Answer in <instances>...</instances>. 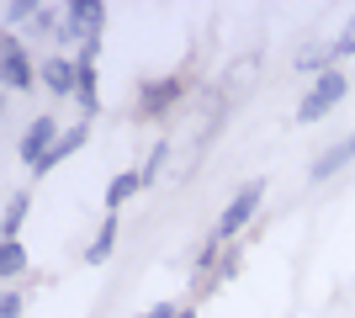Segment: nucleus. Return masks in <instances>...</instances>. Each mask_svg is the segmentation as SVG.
<instances>
[{
    "instance_id": "4",
    "label": "nucleus",
    "mask_w": 355,
    "mask_h": 318,
    "mask_svg": "<svg viewBox=\"0 0 355 318\" xmlns=\"http://www.w3.org/2000/svg\"><path fill=\"white\" fill-rule=\"evenodd\" d=\"M96 27H101V6L96 0H74L69 11H64V37H96Z\"/></svg>"
},
{
    "instance_id": "7",
    "label": "nucleus",
    "mask_w": 355,
    "mask_h": 318,
    "mask_svg": "<svg viewBox=\"0 0 355 318\" xmlns=\"http://www.w3.org/2000/svg\"><path fill=\"white\" fill-rule=\"evenodd\" d=\"M350 159H355V133L345 138V143H334V149H324V159L313 165V181H329V175H334L340 165H350Z\"/></svg>"
},
{
    "instance_id": "14",
    "label": "nucleus",
    "mask_w": 355,
    "mask_h": 318,
    "mask_svg": "<svg viewBox=\"0 0 355 318\" xmlns=\"http://www.w3.org/2000/svg\"><path fill=\"white\" fill-rule=\"evenodd\" d=\"M21 218H27V197H16V202H11V212H6V239H16Z\"/></svg>"
},
{
    "instance_id": "18",
    "label": "nucleus",
    "mask_w": 355,
    "mask_h": 318,
    "mask_svg": "<svg viewBox=\"0 0 355 318\" xmlns=\"http://www.w3.org/2000/svg\"><path fill=\"white\" fill-rule=\"evenodd\" d=\"M180 318H196V313H180Z\"/></svg>"
},
{
    "instance_id": "1",
    "label": "nucleus",
    "mask_w": 355,
    "mask_h": 318,
    "mask_svg": "<svg viewBox=\"0 0 355 318\" xmlns=\"http://www.w3.org/2000/svg\"><path fill=\"white\" fill-rule=\"evenodd\" d=\"M345 101V75H334V69H329V75H318V85H313L308 96H302V106H297V117L302 122H318L329 112V106H340Z\"/></svg>"
},
{
    "instance_id": "13",
    "label": "nucleus",
    "mask_w": 355,
    "mask_h": 318,
    "mask_svg": "<svg viewBox=\"0 0 355 318\" xmlns=\"http://www.w3.org/2000/svg\"><path fill=\"white\" fill-rule=\"evenodd\" d=\"M80 96H85V112H96V69H90V59H80Z\"/></svg>"
},
{
    "instance_id": "2",
    "label": "nucleus",
    "mask_w": 355,
    "mask_h": 318,
    "mask_svg": "<svg viewBox=\"0 0 355 318\" xmlns=\"http://www.w3.org/2000/svg\"><path fill=\"white\" fill-rule=\"evenodd\" d=\"M260 197H266V186H260V181H254V186H244V191H239V197L228 202V212L218 218V239H228V233H239V228L250 223V212L260 207Z\"/></svg>"
},
{
    "instance_id": "17",
    "label": "nucleus",
    "mask_w": 355,
    "mask_h": 318,
    "mask_svg": "<svg viewBox=\"0 0 355 318\" xmlns=\"http://www.w3.org/2000/svg\"><path fill=\"white\" fill-rule=\"evenodd\" d=\"M144 318H180V313H170V303H159V308H148Z\"/></svg>"
},
{
    "instance_id": "5",
    "label": "nucleus",
    "mask_w": 355,
    "mask_h": 318,
    "mask_svg": "<svg viewBox=\"0 0 355 318\" xmlns=\"http://www.w3.org/2000/svg\"><path fill=\"white\" fill-rule=\"evenodd\" d=\"M0 59H6V85H11V91H27L32 69H27V53H21V43H16V37H6V43H0Z\"/></svg>"
},
{
    "instance_id": "9",
    "label": "nucleus",
    "mask_w": 355,
    "mask_h": 318,
    "mask_svg": "<svg viewBox=\"0 0 355 318\" xmlns=\"http://www.w3.org/2000/svg\"><path fill=\"white\" fill-rule=\"evenodd\" d=\"M112 244H117V223L106 218V223H101V233H96V244L85 249V260H90V265H101V260L112 255Z\"/></svg>"
},
{
    "instance_id": "12",
    "label": "nucleus",
    "mask_w": 355,
    "mask_h": 318,
    "mask_svg": "<svg viewBox=\"0 0 355 318\" xmlns=\"http://www.w3.org/2000/svg\"><path fill=\"white\" fill-rule=\"evenodd\" d=\"M21 265H27V255H21V244H16V239H6V249H0V276H16Z\"/></svg>"
},
{
    "instance_id": "3",
    "label": "nucleus",
    "mask_w": 355,
    "mask_h": 318,
    "mask_svg": "<svg viewBox=\"0 0 355 318\" xmlns=\"http://www.w3.org/2000/svg\"><path fill=\"white\" fill-rule=\"evenodd\" d=\"M53 133H59V122H53V117H37L27 127V138H21V159H27V170H43L48 149H53Z\"/></svg>"
},
{
    "instance_id": "10",
    "label": "nucleus",
    "mask_w": 355,
    "mask_h": 318,
    "mask_svg": "<svg viewBox=\"0 0 355 318\" xmlns=\"http://www.w3.org/2000/svg\"><path fill=\"white\" fill-rule=\"evenodd\" d=\"M80 143H85V127H74V133H64L59 143H53V149H48L43 170H53V165H59V159H64V154H74V149H80Z\"/></svg>"
},
{
    "instance_id": "15",
    "label": "nucleus",
    "mask_w": 355,
    "mask_h": 318,
    "mask_svg": "<svg viewBox=\"0 0 355 318\" xmlns=\"http://www.w3.org/2000/svg\"><path fill=\"white\" fill-rule=\"evenodd\" d=\"M345 53H355V27H350V32H345L340 43H334V59H345Z\"/></svg>"
},
{
    "instance_id": "16",
    "label": "nucleus",
    "mask_w": 355,
    "mask_h": 318,
    "mask_svg": "<svg viewBox=\"0 0 355 318\" xmlns=\"http://www.w3.org/2000/svg\"><path fill=\"white\" fill-rule=\"evenodd\" d=\"M16 313H21V297H16V292H11V297L0 303V318H16Z\"/></svg>"
},
{
    "instance_id": "11",
    "label": "nucleus",
    "mask_w": 355,
    "mask_h": 318,
    "mask_svg": "<svg viewBox=\"0 0 355 318\" xmlns=\"http://www.w3.org/2000/svg\"><path fill=\"white\" fill-rule=\"evenodd\" d=\"M133 191H138V175H117V181L106 186V207H122Z\"/></svg>"
},
{
    "instance_id": "6",
    "label": "nucleus",
    "mask_w": 355,
    "mask_h": 318,
    "mask_svg": "<svg viewBox=\"0 0 355 318\" xmlns=\"http://www.w3.org/2000/svg\"><path fill=\"white\" fill-rule=\"evenodd\" d=\"M43 80H48V91H80V64H64V59H48L43 64Z\"/></svg>"
},
{
    "instance_id": "8",
    "label": "nucleus",
    "mask_w": 355,
    "mask_h": 318,
    "mask_svg": "<svg viewBox=\"0 0 355 318\" xmlns=\"http://www.w3.org/2000/svg\"><path fill=\"white\" fill-rule=\"evenodd\" d=\"M175 96H180V80H154V85H144V112H159Z\"/></svg>"
}]
</instances>
